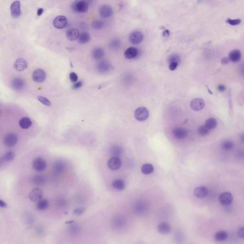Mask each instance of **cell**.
<instances>
[{"label":"cell","instance_id":"1","mask_svg":"<svg viewBox=\"0 0 244 244\" xmlns=\"http://www.w3.org/2000/svg\"><path fill=\"white\" fill-rule=\"evenodd\" d=\"M89 4L85 0L75 2L72 4L71 9L73 11L76 13H86L88 10Z\"/></svg>","mask_w":244,"mask_h":244},{"label":"cell","instance_id":"2","mask_svg":"<svg viewBox=\"0 0 244 244\" xmlns=\"http://www.w3.org/2000/svg\"><path fill=\"white\" fill-rule=\"evenodd\" d=\"M18 140L17 135L13 133H9L5 135L3 138L4 145L9 147H12L16 145Z\"/></svg>","mask_w":244,"mask_h":244},{"label":"cell","instance_id":"3","mask_svg":"<svg viewBox=\"0 0 244 244\" xmlns=\"http://www.w3.org/2000/svg\"><path fill=\"white\" fill-rule=\"evenodd\" d=\"M32 166L36 171L42 172L44 171L47 167V163L44 159L37 158L32 161Z\"/></svg>","mask_w":244,"mask_h":244},{"label":"cell","instance_id":"4","mask_svg":"<svg viewBox=\"0 0 244 244\" xmlns=\"http://www.w3.org/2000/svg\"><path fill=\"white\" fill-rule=\"evenodd\" d=\"M149 111L145 107L137 108L135 112V118L139 121H144L149 116Z\"/></svg>","mask_w":244,"mask_h":244},{"label":"cell","instance_id":"5","mask_svg":"<svg viewBox=\"0 0 244 244\" xmlns=\"http://www.w3.org/2000/svg\"><path fill=\"white\" fill-rule=\"evenodd\" d=\"M43 197V190L39 188L33 189L29 194V199L33 202L39 201L42 200Z\"/></svg>","mask_w":244,"mask_h":244},{"label":"cell","instance_id":"6","mask_svg":"<svg viewBox=\"0 0 244 244\" xmlns=\"http://www.w3.org/2000/svg\"><path fill=\"white\" fill-rule=\"evenodd\" d=\"M129 39L132 44L137 45L143 41V34L140 31L133 32L130 34Z\"/></svg>","mask_w":244,"mask_h":244},{"label":"cell","instance_id":"7","mask_svg":"<svg viewBox=\"0 0 244 244\" xmlns=\"http://www.w3.org/2000/svg\"><path fill=\"white\" fill-rule=\"evenodd\" d=\"M46 78V73L41 69H37L35 70L32 73V80L35 82H43L45 80Z\"/></svg>","mask_w":244,"mask_h":244},{"label":"cell","instance_id":"8","mask_svg":"<svg viewBox=\"0 0 244 244\" xmlns=\"http://www.w3.org/2000/svg\"><path fill=\"white\" fill-rule=\"evenodd\" d=\"M67 17L62 15L56 17L53 21L54 27L56 29H62L65 28L67 25Z\"/></svg>","mask_w":244,"mask_h":244},{"label":"cell","instance_id":"9","mask_svg":"<svg viewBox=\"0 0 244 244\" xmlns=\"http://www.w3.org/2000/svg\"><path fill=\"white\" fill-rule=\"evenodd\" d=\"M100 15L104 18H107L112 16L114 13L112 8L107 4L103 5L100 8L99 10Z\"/></svg>","mask_w":244,"mask_h":244},{"label":"cell","instance_id":"10","mask_svg":"<svg viewBox=\"0 0 244 244\" xmlns=\"http://www.w3.org/2000/svg\"><path fill=\"white\" fill-rule=\"evenodd\" d=\"M122 162L121 159L117 156H113L108 160L107 165L112 170H117L121 167Z\"/></svg>","mask_w":244,"mask_h":244},{"label":"cell","instance_id":"11","mask_svg":"<svg viewBox=\"0 0 244 244\" xmlns=\"http://www.w3.org/2000/svg\"><path fill=\"white\" fill-rule=\"evenodd\" d=\"M11 13L14 18H17L21 14V3L19 1H16L12 3L10 7Z\"/></svg>","mask_w":244,"mask_h":244},{"label":"cell","instance_id":"12","mask_svg":"<svg viewBox=\"0 0 244 244\" xmlns=\"http://www.w3.org/2000/svg\"><path fill=\"white\" fill-rule=\"evenodd\" d=\"M233 200L232 195L229 192H224L221 194L219 197L220 203L223 206H228Z\"/></svg>","mask_w":244,"mask_h":244},{"label":"cell","instance_id":"13","mask_svg":"<svg viewBox=\"0 0 244 244\" xmlns=\"http://www.w3.org/2000/svg\"><path fill=\"white\" fill-rule=\"evenodd\" d=\"M11 87L15 91H20L24 88L25 86V82L20 77H15L11 82Z\"/></svg>","mask_w":244,"mask_h":244},{"label":"cell","instance_id":"14","mask_svg":"<svg viewBox=\"0 0 244 244\" xmlns=\"http://www.w3.org/2000/svg\"><path fill=\"white\" fill-rule=\"evenodd\" d=\"M204 101L202 99L195 98L192 100L190 103L191 108L196 111L201 110L204 107Z\"/></svg>","mask_w":244,"mask_h":244},{"label":"cell","instance_id":"15","mask_svg":"<svg viewBox=\"0 0 244 244\" xmlns=\"http://www.w3.org/2000/svg\"><path fill=\"white\" fill-rule=\"evenodd\" d=\"M28 63L23 58H18L13 63V67L16 71L22 72L27 68Z\"/></svg>","mask_w":244,"mask_h":244},{"label":"cell","instance_id":"16","mask_svg":"<svg viewBox=\"0 0 244 244\" xmlns=\"http://www.w3.org/2000/svg\"><path fill=\"white\" fill-rule=\"evenodd\" d=\"M208 194V190L206 186H201L197 187L194 191V196L199 199H203L206 197Z\"/></svg>","mask_w":244,"mask_h":244},{"label":"cell","instance_id":"17","mask_svg":"<svg viewBox=\"0 0 244 244\" xmlns=\"http://www.w3.org/2000/svg\"><path fill=\"white\" fill-rule=\"evenodd\" d=\"M147 204L143 201H139L135 204L133 210L136 214H142L147 211Z\"/></svg>","mask_w":244,"mask_h":244},{"label":"cell","instance_id":"18","mask_svg":"<svg viewBox=\"0 0 244 244\" xmlns=\"http://www.w3.org/2000/svg\"><path fill=\"white\" fill-rule=\"evenodd\" d=\"M79 31L76 28H71L67 30L66 33V37L68 40L74 41L78 39L80 36Z\"/></svg>","mask_w":244,"mask_h":244},{"label":"cell","instance_id":"19","mask_svg":"<svg viewBox=\"0 0 244 244\" xmlns=\"http://www.w3.org/2000/svg\"><path fill=\"white\" fill-rule=\"evenodd\" d=\"M66 165H67L66 163L64 161L58 160L54 163L53 165V169L55 172L56 173H61L65 170Z\"/></svg>","mask_w":244,"mask_h":244},{"label":"cell","instance_id":"20","mask_svg":"<svg viewBox=\"0 0 244 244\" xmlns=\"http://www.w3.org/2000/svg\"><path fill=\"white\" fill-rule=\"evenodd\" d=\"M138 50L135 47H130L125 50L124 51V57L128 59H132L136 58L138 55Z\"/></svg>","mask_w":244,"mask_h":244},{"label":"cell","instance_id":"21","mask_svg":"<svg viewBox=\"0 0 244 244\" xmlns=\"http://www.w3.org/2000/svg\"><path fill=\"white\" fill-rule=\"evenodd\" d=\"M228 58L229 60L233 62H238L239 61L241 60V51L238 49H234L231 51L228 54Z\"/></svg>","mask_w":244,"mask_h":244},{"label":"cell","instance_id":"22","mask_svg":"<svg viewBox=\"0 0 244 244\" xmlns=\"http://www.w3.org/2000/svg\"><path fill=\"white\" fill-rule=\"evenodd\" d=\"M158 231L162 234H167L170 232L171 230L170 225L166 222L160 223L158 227Z\"/></svg>","mask_w":244,"mask_h":244},{"label":"cell","instance_id":"23","mask_svg":"<svg viewBox=\"0 0 244 244\" xmlns=\"http://www.w3.org/2000/svg\"><path fill=\"white\" fill-rule=\"evenodd\" d=\"M173 136L177 139H183L187 136V132L185 130L180 128H177L173 130Z\"/></svg>","mask_w":244,"mask_h":244},{"label":"cell","instance_id":"24","mask_svg":"<svg viewBox=\"0 0 244 244\" xmlns=\"http://www.w3.org/2000/svg\"><path fill=\"white\" fill-rule=\"evenodd\" d=\"M47 178L43 175H36L32 177V182L36 185H44L47 182Z\"/></svg>","mask_w":244,"mask_h":244},{"label":"cell","instance_id":"25","mask_svg":"<svg viewBox=\"0 0 244 244\" xmlns=\"http://www.w3.org/2000/svg\"><path fill=\"white\" fill-rule=\"evenodd\" d=\"M110 68V65L106 61H102L98 64L97 69L100 73H104L109 71Z\"/></svg>","mask_w":244,"mask_h":244},{"label":"cell","instance_id":"26","mask_svg":"<svg viewBox=\"0 0 244 244\" xmlns=\"http://www.w3.org/2000/svg\"><path fill=\"white\" fill-rule=\"evenodd\" d=\"M20 126L24 129L29 128L32 125V122L28 117H23L19 122Z\"/></svg>","mask_w":244,"mask_h":244},{"label":"cell","instance_id":"27","mask_svg":"<svg viewBox=\"0 0 244 244\" xmlns=\"http://www.w3.org/2000/svg\"><path fill=\"white\" fill-rule=\"evenodd\" d=\"M105 55L104 51L101 48H95L92 52V56L95 60L101 59Z\"/></svg>","mask_w":244,"mask_h":244},{"label":"cell","instance_id":"28","mask_svg":"<svg viewBox=\"0 0 244 244\" xmlns=\"http://www.w3.org/2000/svg\"><path fill=\"white\" fill-rule=\"evenodd\" d=\"M228 238V234L224 231H220L215 234L214 238L219 242L225 241Z\"/></svg>","mask_w":244,"mask_h":244},{"label":"cell","instance_id":"29","mask_svg":"<svg viewBox=\"0 0 244 244\" xmlns=\"http://www.w3.org/2000/svg\"><path fill=\"white\" fill-rule=\"evenodd\" d=\"M78 42L81 44H85L89 42L91 39V36L88 32H82L80 34L79 37L78 38Z\"/></svg>","mask_w":244,"mask_h":244},{"label":"cell","instance_id":"30","mask_svg":"<svg viewBox=\"0 0 244 244\" xmlns=\"http://www.w3.org/2000/svg\"><path fill=\"white\" fill-rule=\"evenodd\" d=\"M112 187L118 190H122L125 187V183L121 179H116L112 183Z\"/></svg>","mask_w":244,"mask_h":244},{"label":"cell","instance_id":"31","mask_svg":"<svg viewBox=\"0 0 244 244\" xmlns=\"http://www.w3.org/2000/svg\"><path fill=\"white\" fill-rule=\"evenodd\" d=\"M14 158V154L12 151H8L3 154L1 158V162H10Z\"/></svg>","mask_w":244,"mask_h":244},{"label":"cell","instance_id":"32","mask_svg":"<svg viewBox=\"0 0 244 244\" xmlns=\"http://www.w3.org/2000/svg\"><path fill=\"white\" fill-rule=\"evenodd\" d=\"M154 168L153 165L150 164H146L143 165L141 167L142 172L145 175H148L153 172Z\"/></svg>","mask_w":244,"mask_h":244},{"label":"cell","instance_id":"33","mask_svg":"<svg viewBox=\"0 0 244 244\" xmlns=\"http://www.w3.org/2000/svg\"><path fill=\"white\" fill-rule=\"evenodd\" d=\"M204 125L209 130L213 129L215 128L217 125V122L216 119L214 118H209L206 120Z\"/></svg>","mask_w":244,"mask_h":244},{"label":"cell","instance_id":"34","mask_svg":"<svg viewBox=\"0 0 244 244\" xmlns=\"http://www.w3.org/2000/svg\"><path fill=\"white\" fill-rule=\"evenodd\" d=\"M121 41L118 38H114L111 41L109 44V47L111 49L117 50L121 47Z\"/></svg>","mask_w":244,"mask_h":244},{"label":"cell","instance_id":"35","mask_svg":"<svg viewBox=\"0 0 244 244\" xmlns=\"http://www.w3.org/2000/svg\"><path fill=\"white\" fill-rule=\"evenodd\" d=\"M49 206V201L47 199H43L38 202L36 208L39 210H44L47 208Z\"/></svg>","mask_w":244,"mask_h":244},{"label":"cell","instance_id":"36","mask_svg":"<svg viewBox=\"0 0 244 244\" xmlns=\"http://www.w3.org/2000/svg\"><path fill=\"white\" fill-rule=\"evenodd\" d=\"M122 152H123V149H122L121 147L117 146H112L111 148V154L114 156L118 157V156L122 154Z\"/></svg>","mask_w":244,"mask_h":244},{"label":"cell","instance_id":"37","mask_svg":"<svg viewBox=\"0 0 244 244\" xmlns=\"http://www.w3.org/2000/svg\"><path fill=\"white\" fill-rule=\"evenodd\" d=\"M92 26L95 30H100L102 29L104 26V21L99 20L93 21L92 23Z\"/></svg>","mask_w":244,"mask_h":244},{"label":"cell","instance_id":"38","mask_svg":"<svg viewBox=\"0 0 244 244\" xmlns=\"http://www.w3.org/2000/svg\"><path fill=\"white\" fill-rule=\"evenodd\" d=\"M222 147L224 150L226 151L231 150L234 147V143L231 141H225L222 143Z\"/></svg>","mask_w":244,"mask_h":244},{"label":"cell","instance_id":"39","mask_svg":"<svg viewBox=\"0 0 244 244\" xmlns=\"http://www.w3.org/2000/svg\"><path fill=\"white\" fill-rule=\"evenodd\" d=\"M209 130L205 125H201L198 129V133L201 136H204L209 133Z\"/></svg>","mask_w":244,"mask_h":244},{"label":"cell","instance_id":"40","mask_svg":"<svg viewBox=\"0 0 244 244\" xmlns=\"http://www.w3.org/2000/svg\"><path fill=\"white\" fill-rule=\"evenodd\" d=\"M37 99L39 102L46 106H50L51 105V103L50 101L44 97H42L41 95H39L37 97Z\"/></svg>","mask_w":244,"mask_h":244},{"label":"cell","instance_id":"41","mask_svg":"<svg viewBox=\"0 0 244 244\" xmlns=\"http://www.w3.org/2000/svg\"><path fill=\"white\" fill-rule=\"evenodd\" d=\"M226 22L229 25L233 26L237 25H239L241 23V20L239 19H237L232 20L231 19H228L226 21Z\"/></svg>","mask_w":244,"mask_h":244},{"label":"cell","instance_id":"42","mask_svg":"<svg viewBox=\"0 0 244 244\" xmlns=\"http://www.w3.org/2000/svg\"><path fill=\"white\" fill-rule=\"evenodd\" d=\"M69 78L70 80L73 82H76L78 80V76L74 72H72L70 74Z\"/></svg>","mask_w":244,"mask_h":244},{"label":"cell","instance_id":"43","mask_svg":"<svg viewBox=\"0 0 244 244\" xmlns=\"http://www.w3.org/2000/svg\"><path fill=\"white\" fill-rule=\"evenodd\" d=\"M180 60V57L179 56L176 54H173L169 57V61L171 62H177Z\"/></svg>","mask_w":244,"mask_h":244},{"label":"cell","instance_id":"44","mask_svg":"<svg viewBox=\"0 0 244 244\" xmlns=\"http://www.w3.org/2000/svg\"><path fill=\"white\" fill-rule=\"evenodd\" d=\"M178 62H172L169 65V69L171 71H174L177 67Z\"/></svg>","mask_w":244,"mask_h":244},{"label":"cell","instance_id":"45","mask_svg":"<svg viewBox=\"0 0 244 244\" xmlns=\"http://www.w3.org/2000/svg\"><path fill=\"white\" fill-rule=\"evenodd\" d=\"M237 156L240 159L244 158V149H239L237 152Z\"/></svg>","mask_w":244,"mask_h":244},{"label":"cell","instance_id":"46","mask_svg":"<svg viewBox=\"0 0 244 244\" xmlns=\"http://www.w3.org/2000/svg\"><path fill=\"white\" fill-rule=\"evenodd\" d=\"M238 236L241 238L244 239V227H241L238 231Z\"/></svg>","mask_w":244,"mask_h":244},{"label":"cell","instance_id":"47","mask_svg":"<svg viewBox=\"0 0 244 244\" xmlns=\"http://www.w3.org/2000/svg\"><path fill=\"white\" fill-rule=\"evenodd\" d=\"M66 203H67V202L65 201V200L62 199V198L59 199L57 201V204H58L59 207H62V208L64 207V206L66 205Z\"/></svg>","mask_w":244,"mask_h":244},{"label":"cell","instance_id":"48","mask_svg":"<svg viewBox=\"0 0 244 244\" xmlns=\"http://www.w3.org/2000/svg\"><path fill=\"white\" fill-rule=\"evenodd\" d=\"M229 61H230V60H229V58H227V57H223V58L221 59V62L222 64L226 65V64H227V63H229Z\"/></svg>","mask_w":244,"mask_h":244},{"label":"cell","instance_id":"49","mask_svg":"<svg viewBox=\"0 0 244 244\" xmlns=\"http://www.w3.org/2000/svg\"><path fill=\"white\" fill-rule=\"evenodd\" d=\"M82 82H78L75 83L74 85L73 86V88L74 89H77L78 88H80L82 86Z\"/></svg>","mask_w":244,"mask_h":244},{"label":"cell","instance_id":"50","mask_svg":"<svg viewBox=\"0 0 244 244\" xmlns=\"http://www.w3.org/2000/svg\"><path fill=\"white\" fill-rule=\"evenodd\" d=\"M84 209L82 208H77L76 209L74 212L75 213V214L78 215H80L82 214L83 212H84Z\"/></svg>","mask_w":244,"mask_h":244},{"label":"cell","instance_id":"51","mask_svg":"<svg viewBox=\"0 0 244 244\" xmlns=\"http://www.w3.org/2000/svg\"><path fill=\"white\" fill-rule=\"evenodd\" d=\"M217 90H219V92H224L226 90V87L224 85H219L217 87Z\"/></svg>","mask_w":244,"mask_h":244},{"label":"cell","instance_id":"52","mask_svg":"<svg viewBox=\"0 0 244 244\" xmlns=\"http://www.w3.org/2000/svg\"><path fill=\"white\" fill-rule=\"evenodd\" d=\"M44 9L42 8L38 9L37 10V14L38 16H41L44 13Z\"/></svg>","mask_w":244,"mask_h":244},{"label":"cell","instance_id":"53","mask_svg":"<svg viewBox=\"0 0 244 244\" xmlns=\"http://www.w3.org/2000/svg\"><path fill=\"white\" fill-rule=\"evenodd\" d=\"M0 206L2 208H6L7 204L5 202L3 201L2 200H0Z\"/></svg>","mask_w":244,"mask_h":244},{"label":"cell","instance_id":"54","mask_svg":"<svg viewBox=\"0 0 244 244\" xmlns=\"http://www.w3.org/2000/svg\"><path fill=\"white\" fill-rule=\"evenodd\" d=\"M170 33L168 30H165V31L163 32V36L165 37H168L169 36Z\"/></svg>","mask_w":244,"mask_h":244},{"label":"cell","instance_id":"55","mask_svg":"<svg viewBox=\"0 0 244 244\" xmlns=\"http://www.w3.org/2000/svg\"><path fill=\"white\" fill-rule=\"evenodd\" d=\"M240 139L241 141L242 142L244 143V134H243L242 135H241Z\"/></svg>","mask_w":244,"mask_h":244},{"label":"cell","instance_id":"56","mask_svg":"<svg viewBox=\"0 0 244 244\" xmlns=\"http://www.w3.org/2000/svg\"><path fill=\"white\" fill-rule=\"evenodd\" d=\"M85 1L86 2H88V3H90L92 2V0H85Z\"/></svg>","mask_w":244,"mask_h":244}]
</instances>
